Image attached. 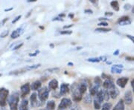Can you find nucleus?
I'll return each instance as SVG.
<instances>
[{"label":"nucleus","mask_w":134,"mask_h":110,"mask_svg":"<svg viewBox=\"0 0 134 110\" xmlns=\"http://www.w3.org/2000/svg\"><path fill=\"white\" fill-rule=\"evenodd\" d=\"M110 5L112 6V7H113L115 10H116V11L119 10V2H118L117 1H111V2H110Z\"/></svg>","instance_id":"obj_25"},{"label":"nucleus","mask_w":134,"mask_h":110,"mask_svg":"<svg viewBox=\"0 0 134 110\" xmlns=\"http://www.w3.org/2000/svg\"><path fill=\"white\" fill-rule=\"evenodd\" d=\"M72 34V31H60V34H66V35H69V34Z\"/></svg>","instance_id":"obj_36"},{"label":"nucleus","mask_w":134,"mask_h":110,"mask_svg":"<svg viewBox=\"0 0 134 110\" xmlns=\"http://www.w3.org/2000/svg\"><path fill=\"white\" fill-rule=\"evenodd\" d=\"M126 60L128 61H134V57H127Z\"/></svg>","instance_id":"obj_43"},{"label":"nucleus","mask_w":134,"mask_h":110,"mask_svg":"<svg viewBox=\"0 0 134 110\" xmlns=\"http://www.w3.org/2000/svg\"><path fill=\"white\" fill-rule=\"evenodd\" d=\"M113 66H114V67H116V68L120 69H122L124 68L123 65H122V64H116V65H114Z\"/></svg>","instance_id":"obj_40"},{"label":"nucleus","mask_w":134,"mask_h":110,"mask_svg":"<svg viewBox=\"0 0 134 110\" xmlns=\"http://www.w3.org/2000/svg\"><path fill=\"white\" fill-rule=\"evenodd\" d=\"M9 91L6 89H0V105L1 107H4L6 105L7 99L8 98Z\"/></svg>","instance_id":"obj_4"},{"label":"nucleus","mask_w":134,"mask_h":110,"mask_svg":"<svg viewBox=\"0 0 134 110\" xmlns=\"http://www.w3.org/2000/svg\"><path fill=\"white\" fill-rule=\"evenodd\" d=\"M112 109V104L110 103H105L102 107L101 110H111Z\"/></svg>","instance_id":"obj_28"},{"label":"nucleus","mask_w":134,"mask_h":110,"mask_svg":"<svg viewBox=\"0 0 134 110\" xmlns=\"http://www.w3.org/2000/svg\"><path fill=\"white\" fill-rule=\"evenodd\" d=\"M128 80H129V79L128 77H121L116 80V84L121 88H125V86L127 85Z\"/></svg>","instance_id":"obj_10"},{"label":"nucleus","mask_w":134,"mask_h":110,"mask_svg":"<svg viewBox=\"0 0 134 110\" xmlns=\"http://www.w3.org/2000/svg\"><path fill=\"white\" fill-rule=\"evenodd\" d=\"M101 84H102L101 80L99 77H95V79L94 80V85H95V86L100 87V86H101Z\"/></svg>","instance_id":"obj_31"},{"label":"nucleus","mask_w":134,"mask_h":110,"mask_svg":"<svg viewBox=\"0 0 134 110\" xmlns=\"http://www.w3.org/2000/svg\"><path fill=\"white\" fill-rule=\"evenodd\" d=\"M132 12H133V13H134V7H133V8H132Z\"/></svg>","instance_id":"obj_58"},{"label":"nucleus","mask_w":134,"mask_h":110,"mask_svg":"<svg viewBox=\"0 0 134 110\" xmlns=\"http://www.w3.org/2000/svg\"><path fill=\"white\" fill-rule=\"evenodd\" d=\"M101 77H102L103 79H105V80H111V79H112V77H111V76L107 75V74H104V73H103V74H101Z\"/></svg>","instance_id":"obj_35"},{"label":"nucleus","mask_w":134,"mask_h":110,"mask_svg":"<svg viewBox=\"0 0 134 110\" xmlns=\"http://www.w3.org/2000/svg\"><path fill=\"white\" fill-rule=\"evenodd\" d=\"M41 66V64H36V65H33V66H30L28 67H27L25 69L26 70H32V69H36L39 67Z\"/></svg>","instance_id":"obj_32"},{"label":"nucleus","mask_w":134,"mask_h":110,"mask_svg":"<svg viewBox=\"0 0 134 110\" xmlns=\"http://www.w3.org/2000/svg\"><path fill=\"white\" fill-rule=\"evenodd\" d=\"M48 95H49V89H48V88H47L45 86H43V87L40 88L38 90L37 96H38L40 102L44 104V102L48 99Z\"/></svg>","instance_id":"obj_2"},{"label":"nucleus","mask_w":134,"mask_h":110,"mask_svg":"<svg viewBox=\"0 0 134 110\" xmlns=\"http://www.w3.org/2000/svg\"><path fill=\"white\" fill-rule=\"evenodd\" d=\"M99 87L95 86V85H93L92 87H90V90H89V95L91 96H96L97 93L99 92Z\"/></svg>","instance_id":"obj_18"},{"label":"nucleus","mask_w":134,"mask_h":110,"mask_svg":"<svg viewBox=\"0 0 134 110\" xmlns=\"http://www.w3.org/2000/svg\"><path fill=\"white\" fill-rule=\"evenodd\" d=\"M131 8V4H125V9L126 10H128V9H130Z\"/></svg>","instance_id":"obj_45"},{"label":"nucleus","mask_w":134,"mask_h":110,"mask_svg":"<svg viewBox=\"0 0 134 110\" xmlns=\"http://www.w3.org/2000/svg\"><path fill=\"white\" fill-rule=\"evenodd\" d=\"M110 31H111L110 28H98L95 29V31L98 32H109Z\"/></svg>","instance_id":"obj_30"},{"label":"nucleus","mask_w":134,"mask_h":110,"mask_svg":"<svg viewBox=\"0 0 134 110\" xmlns=\"http://www.w3.org/2000/svg\"><path fill=\"white\" fill-rule=\"evenodd\" d=\"M102 92H103L104 101H108L110 100V93H109L108 90H107V89H104V90H102Z\"/></svg>","instance_id":"obj_24"},{"label":"nucleus","mask_w":134,"mask_h":110,"mask_svg":"<svg viewBox=\"0 0 134 110\" xmlns=\"http://www.w3.org/2000/svg\"><path fill=\"white\" fill-rule=\"evenodd\" d=\"M8 32H9L8 31H4L3 33H1V34L0 37H2V38H3V37H5L8 34Z\"/></svg>","instance_id":"obj_38"},{"label":"nucleus","mask_w":134,"mask_h":110,"mask_svg":"<svg viewBox=\"0 0 134 110\" xmlns=\"http://www.w3.org/2000/svg\"><path fill=\"white\" fill-rule=\"evenodd\" d=\"M19 110H29L28 108V101L26 99H24L22 101V102L19 104Z\"/></svg>","instance_id":"obj_16"},{"label":"nucleus","mask_w":134,"mask_h":110,"mask_svg":"<svg viewBox=\"0 0 134 110\" xmlns=\"http://www.w3.org/2000/svg\"><path fill=\"white\" fill-rule=\"evenodd\" d=\"M103 86H104V89L109 90V89L115 87V84H114V83H113V81L112 80H106L103 83Z\"/></svg>","instance_id":"obj_11"},{"label":"nucleus","mask_w":134,"mask_h":110,"mask_svg":"<svg viewBox=\"0 0 134 110\" xmlns=\"http://www.w3.org/2000/svg\"><path fill=\"white\" fill-rule=\"evenodd\" d=\"M19 101V95L18 92H14L8 97L7 102L10 110H17L19 109L18 107Z\"/></svg>","instance_id":"obj_1"},{"label":"nucleus","mask_w":134,"mask_h":110,"mask_svg":"<svg viewBox=\"0 0 134 110\" xmlns=\"http://www.w3.org/2000/svg\"><path fill=\"white\" fill-rule=\"evenodd\" d=\"M72 101L70 99L64 98L61 100V102L58 106V110H64L69 108L70 107H72Z\"/></svg>","instance_id":"obj_5"},{"label":"nucleus","mask_w":134,"mask_h":110,"mask_svg":"<svg viewBox=\"0 0 134 110\" xmlns=\"http://www.w3.org/2000/svg\"><path fill=\"white\" fill-rule=\"evenodd\" d=\"M113 110H125V104L124 101L122 99L119 100L118 104L116 105V107L113 109Z\"/></svg>","instance_id":"obj_19"},{"label":"nucleus","mask_w":134,"mask_h":110,"mask_svg":"<svg viewBox=\"0 0 134 110\" xmlns=\"http://www.w3.org/2000/svg\"><path fill=\"white\" fill-rule=\"evenodd\" d=\"M60 72V69L59 68H50L46 70H45L44 72H48V73H57Z\"/></svg>","instance_id":"obj_27"},{"label":"nucleus","mask_w":134,"mask_h":110,"mask_svg":"<svg viewBox=\"0 0 134 110\" xmlns=\"http://www.w3.org/2000/svg\"><path fill=\"white\" fill-rule=\"evenodd\" d=\"M58 87V81L56 79H53L51 80L49 83H48V89L50 90H56Z\"/></svg>","instance_id":"obj_14"},{"label":"nucleus","mask_w":134,"mask_h":110,"mask_svg":"<svg viewBox=\"0 0 134 110\" xmlns=\"http://www.w3.org/2000/svg\"><path fill=\"white\" fill-rule=\"evenodd\" d=\"M98 26H104V27H106V26L108 25V23H107V22H99V23L98 24Z\"/></svg>","instance_id":"obj_37"},{"label":"nucleus","mask_w":134,"mask_h":110,"mask_svg":"<svg viewBox=\"0 0 134 110\" xmlns=\"http://www.w3.org/2000/svg\"><path fill=\"white\" fill-rule=\"evenodd\" d=\"M71 110H82L81 107L80 106H78V104H74L73 106H72Z\"/></svg>","instance_id":"obj_34"},{"label":"nucleus","mask_w":134,"mask_h":110,"mask_svg":"<svg viewBox=\"0 0 134 110\" xmlns=\"http://www.w3.org/2000/svg\"><path fill=\"white\" fill-rule=\"evenodd\" d=\"M69 16L70 18H73V17H74V14H69Z\"/></svg>","instance_id":"obj_55"},{"label":"nucleus","mask_w":134,"mask_h":110,"mask_svg":"<svg viewBox=\"0 0 134 110\" xmlns=\"http://www.w3.org/2000/svg\"><path fill=\"white\" fill-rule=\"evenodd\" d=\"M69 92V84H66V83H63L60 86V96L61 95H66L67 93Z\"/></svg>","instance_id":"obj_12"},{"label":"nucleus","mask_w":134,"mask_h":110,"mask_svg":"<svg viewBox=\"0 0 134 110\" xmlns=\"http://www.w3.org/2000/svg\"><path fill=\"white\" fill-rule=\"evenodd\" d=\"M39 53H40V51H37L34 54H30L29 56H32V57H33V56H36V55H37V54H39Z\"/></svg>","instance_id":"obj_47"},{"label":"nucleus","mask_w":134,"mask_h":110,"mask_svg":"<svg viewBox=\"0 0 134 110\" xmlns=\"http://www.w3.org/2000/svg\"><path fill=\"white\" fill-rule=\"evenodd\" d=\"M131 86L133 87V91H134V79L131 81Z\"/></svg>","instance_id":"obj_49"},{"label":"nucleus","mask_w":134,"mask_h":110,"mask_svg":"<svg viewBox=\"0 0 134 110\" xmlns=\"http://www.w3.org/2000/svg\"><path fill=\"white\" fill-rule=\"evenodd\" d=\"M118 23L120 25H131V21L130 20L128 16H124L118 20Z\"/></svg>","instance_id":"obj_9"},{"label":"nucleus","mask_w":134,"mask_h":110,"mask_svg":"<svg viewBox=\"0 0 134 110\" xmlns=\"http://www.w3.org/2000/svg\"><path fill=\"white\" fill-rule=\"evenodd\" d=\"M79 85L75 83L72 86V98H73V101L75 102H80L82 99H83V95L81 94L80 91H79Z\"/></svg>","instance_id":"obj_3"},{"label":"nucleus","mask_w":134,"mask_h":110,"mask_svg":"<svg viewBox=\"0 0 134 110\" xmlns=\"http://www.w3.org/2000/svg\"><path fill=\"white\" fill-rule=\"evenodd\" d=\"M119 54V50H116V51L114 52V54H114V55H118Z\"/></svg>","instance_id":"obj_51"},{"label":"nucleus","mask_w":134,"mask_h":110,"mask_svg":"<svg viewBox=\"0 0 134 110\" xmlns=\"http://www.w3.org/2000/svg\"><path fill=\"white\" fill-rule=\"evenodd\" d=\"M87 61L92 62V63H98V62H100V60H99V57H98V58L93 57V58H89L87 60Z\"/></svg>","instance_id":"obj_33"},{"label":"nucleus","mask_w":134,"mask_h":110,"mask_svg":"<svg viewBox=\"0 0 134 110\" xmlns=\"http://www.w3.org/2000/svg\"><path fill=\"white\" fill-rule=\"evenodd\" d=\"M127 37H128V39H131V41H132V42H133L134 43V36H131V35H128H128H127Z\"/></svg>","instance_id":"obj_42"},{"label":"nucleus","mask_w":134,"mask_h":110,"mask_svg":"<svg viewBox=\"0 0 134 110\" xmlns=\"http://www.w3.org/2000/svg\"><path fill=\"white\" fill-rule=\"evenodd\" d=\"M41 85H42V83L40 80H36L33 83H31L30 87H31V90L36 91V90H39L41 88Z\"/></svg>","instance_id":"obj_15"},{"label":"nucleus","mask_w":134,"mask_h":110,"mask_svg":"<svg viewBox=\"0 0 134 110\" xmlns=\"http://www.w3.org/2000/svg\"><path fill=\"white\" fill-rule=\"evenodd\" d=\"M124 101L127 105H130L133 102V95L131 91L128 90L125 92V98H124Z\"/></svg>","instance_id":"obj_7"},{"label":"nucleus","mask_w":134,"mask_h":110,"mask_svg":"<svg viewBox=\"0 0 134 110\" xmlns=\"http://www.w3.org/2000/svg\"><path fill=\"white\" fill-rule=\"evenodd\" d=\"M108 92L110 93V96L113 99H116L119 96V89L116 86L112 88V89H109Z\"/></svg>","instance_id":"obj_13"},{"label":"nucleus","mask_w":134,"mask_h":110,"mask_svg":"<svg viewBox=\"0 0 134 110\" xmlns=\"http://www.w3.org/2000/svg\"><path fill=\"white\" fill-rule=\"evenodd\" d=\"M0 110H7L6 108H4V107H1V108H0Z\"/></svg>","instance_id":"obj_56"},{"label":"nucleus","mask_w":134,"mask_h":110,"mask_svg":"<svg viewBox=\"0 0 134 110\" xmlns=\"http://www.w3.org/2000/svg\"><path fill=\"white\" fill-rule=\"evenodd\" d=\"M83 100H84V102L85 104H91V103H92V96H91L89 94L86 95L83 98Z\"/></svg>","instance_id":"obj_21"},{"label":"nucleus","mask_w":134,"mask_h":110,"mask_svg":"<svg viewBox=\"0 0 134 110\" xmlns=\"http://www.w3.org/2000/svg\"><path fill=\"white\" fill-rule=\"evenodd\" d=\"M105 16H113V13H112V12H106V13H105Z\"/></svg>","instance_id":"obj_44"},{"label":"nucleus","mask_w":134,"mask_h":110,"mask_svg":"<svg viewBox=\"0 0 134 110\" xmlns=\"http://www.w3.org/2000/svg\"><path fill=\"white\" fill-rule=\"evenodd\" d=\"M78 86H79V91H80L81 94L83 95H84V94L87 92V87L86 84H84V83H81Z\"/></svg>","instance_id":"obj_22"},{"label":"nucleus","mask_w":134,"mask_h":110,"mask_svg":"<svg viewBox=\"0 0 134 110\" xmlns=\"http://www.w3.org/2000/svg\"><path fill=\"white\" fill-rule=\"evenodd\" d=\"M73 26V25H65L64 27H63V28L64 29H66V28H71V27H72Z\"/></svg>","instance_id":"obj_48"},{"label":"nucleus","mask_w":134,"mask_h":110,"mask_svg":"<svg viewBox=\"0 0 134 110\" xmlns=\"http://www.w3.org/2000/svg\"><path fill=\"white\" fill-rule=\"evenodd\" d=\"M99 60H100V61H106L107 60V56H101L99 57Z\"/></svg>","instance_id":"obj_39"},{"label":"nucleus","mask_w":134,"mask_h":110,"mask_svg":"<svg viewBox=\"0 0 134 110\" xmlns=\"http://www.w3.org/2000/svg\"><path fill=\"white\" fill-rule=\"evenodd\" d=\"M22 17V16L21 15H19V16H16V18H15V19L14 20H13V22H12V23H16L19 19H20V18Z\"/></svg>","instance_id":"obj_41"},{"label":"nucleus","mask_w":134,"mask_h":110,"mask_svg":"<svg viewBox=\"0 0 134 110\" xmlns=\"http://www.w3.org/2000/svg\"><path fill=\"white\" fill-rule=\"evenodd\" d=\"M20 90H21V97L22 98L25 97L30 92V90H31V87H30L29 83H26V84L22 86Z\"/></svg>","instance_id":"obj_8"},{"label":"nucleus","mask_w":134,"mask_h":110,"mask_svg":"<svg viewBox=\"0 0 134 110\" xmlns=\"http://www.w3.org/2000/svg\"><path fill=\"white\" fill-rule=\"evenodd\" d=\"M22 45H23V44H22V43H21L20 45H18L17 46H16V47H15V48H14L13 49H14V50H16V49H18V48H21V47L22 46Z\"/></svg>","instance_id":"obj_46"},{"label":"nucleus","mask_w":134,"mask_h":110,"mask_svg":"<svg viewBox=\"0 0 134 110\" xmlns=\"http://www.w3.org/2000/svg\"><path fill=\"white\" fill-rule=\"evenodd\" d=\"M92 13V10H85V13Z\"/></svg>","instance_id":"obj_50"},{"label":"nucleus","mask_w":134,"mask_h":110,"mask_svg":"<svg viewBox=\"0 0 134 110\" xmlns=\"http://www.w3.org/2000/svg\"><path fill=\"white\" fill-rule=\"evenodd\" d=\"M67 65H68V66H73V65H74V64H73L72 63H69Z\"/></svg>","instance_id":"obj_53"},{"label":"nucleus","mask_w":134,"mask_h":110,"mask_svg":"<svg viewBox=\"0 0 134 110\" xmlns=\"http://www.w3.org/2000/svg\"><path fill=\"white\" fill-rule=\"evenodd\" d=\"M7 19H4V20L2 21V22H1V25H3V24H4V22H5L7 21Z\"/></svg>","instance_id":"obj_52"},{"label":"nucleus","mask_w":134,"mask_h":110,"mask_svg":"<svg viewBox=\"0 0 134 110\" xmlns=\"http://www.w3.org/2000/svg\"><path fill=\"white\" fill-rule=\"evenodd\" d=\"M30 103H31V106L32 108L38 107H40L42 104H40V102L37 101V94L35 92L31 94V95L30 97Z\"/></svg>","instance_id":"obj_6"},{"label":"nucleus","mask_w":134,"mask_h":110,"mask_svg":"<svg viewBox=\"0 0 134 110\" xmlns=\"http://www.w3.org/2000/svg\"><path fill=\"white\" fill-rule=\"evenodd\" d=\"M53 20H59V21H63V19H60V18H55L54 19H53Z\"/></svg>","instance_id":"obj_54"},{"label":"nucleus","mask_w":134,"mask_h":110,"mask_svg":"<svg viewBox=\"0 0 134 110\" xmlns=\"http://www.w3.org/2000/svg\"><path fill=\"white\" fill-rule=\"evenodd\" d=\"M111 72L113 74H121L122 72V69H118V68L113 66L111 69Z\"/></svg>","instance_id":"obj_29"},{"label":"nucleus","mask_w":134,"mask_h":110,"mask_svg":"<svg viewBox=\"0 0 134 110\" xmlns=\"http://www.w3.org/2000/svg\"><path fill=\"white\" fill-rule=\"evenodd\" d=\"M95 98L97 100H98L101 103H102L104 101V97H103V92H102V90H99V92L96 95V98Z\"/></svg>","instance_id":"obj_26"},{"label":"nucleus","mask_w":134,"mask_h":110,"mask_svg":"<svg viewBox=\"0 0 134 110\" xmlns=\"http://www.w3.org/2000/svg\"><path fill=\"white\" fill-rule=\"evenodd\" d=\"M93 104H94V108H95V110H100V109H101V103L98 100H97L96 98L94 99V101H93Z\"/></svg>","instance_id":"obj_23"},{"label":"nucleus","mask_w":134,"mask_h":110,"mask_svg":"<svg viewBox=\"0 0 134 110\" xmlns=\"http://www.w3.org/2000/svg\"><path fill=\"white\" fill-rule=\"evenodd\" d=\"M55 107H56V104L54 101H49L46 104V109L48 110H54Z\"/></svg>","instance_id":"obj_20"},{"label":"nucleus","mask_w":134,"mask_h":110,"mask_svg":"<svg viewBox=\"0 0 134 110\" xmlns=\"http://www.w3.org/2000/svg\"><path fill=\"white\" fill-rule=\"evenodd\" d=\"M48 110L46 108H44V109H41V110Z\"/></svg>","instance_id":"obj_57"},{"label":"nucleus","mask_w":134,"mask_h":110,"mask_svg":"<svg viewBox=\"0 0 134 110\" xmlns=\"http://www.w3.org/2000/svg\"><path fill=\"white\" fill-rule=\"evenodd\" d=\"M22 32H23V31H22V29L21 28H17L16 30H15V31H13L12 32L10 37H11L12 39H16L17 37H19L22 34Z\"/></svg>","instance_id":"obj_17"}]
</instances>
